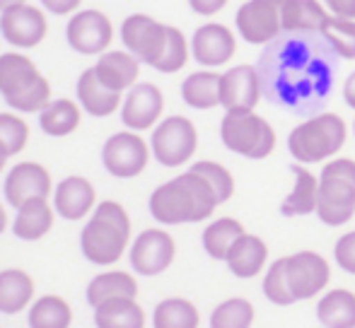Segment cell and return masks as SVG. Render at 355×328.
Returning <instances> with one entry per match:
<instances>
[{
  "mask_svg": "<svg viewBox=\"0 0 355 328\" xmlns=\"http://www.w3.org/2000/svg\"><path fill=\"white\" fill-rule=\"evenodd\" d=\"M338 63L319 32H283L257 61L263 99L304 118L322 113L336 87Z\"/></svg>",
  "mask_w": 355,
  "mask_h": 328,
  "instance_id": "cell-1",
  "label": "cell"
},
{
  "mask_svg": "<svg viewBox=\"0 0 355 328\" xmlns=\"http://www.w3.org/2000/svg\"><path fill=\"white\" fill-rule=\"evenodd\" d=\"M220 206L213 186L193 169L159 183L148 201L150 215L164 227L203 222Z\"/></svg>",
  "mask_w": 355,
  "mask_h": 328,
  "instance_id": "cell-2",
  "label": "cell"
},
{
  "mask_svg": "<svg viewBox=\"0 0 355 328\" xmlns=\"http://www.w3.org/2000/svg\"><path fill=\"white\" fill-rule=\"evenodd\" d=\"M131 244V217L116 201H102L80 232L83 256L94 266H114Z\"/></svg>",
  "mask_w": 355,
  "mask_h": 328,
  "instance_id": "cell-3",
  "label": "cell"
},
{
  "mask_svg": "<svg viewBox=\"0 0 355 328\" xmlns=\"http://www.w3.org/2000/svg\"><path fill=\"white\" fill-rule=\"evenodd\" d=\"M0 94L15 113L42 111L51 102V84L24 53H0Z\"/></svg>",
  "mask_w": 355,
  "mask_h": 328,
  "instance_id": "cell-4",
  "label": "cell"
},
{
  "mask_svg": "<svg viewBox=\"0 0 355 328\" xmlns=\"http://www.w3.org/2000/svg\"><path fill=\"white\" fill-rule=\"evenodd\" d=\"M348 140V123L334 111H322L304 118L290 131L288 150L297 164L329 162L343 150Z\"/></svg>",
  "mask_w": 355,
  "mask_h": 328,
  "instance_id": "cell-5",
  "label": "cell"
},
{
  "mask_svg": "<svg viewBox=\"0 0 355 328\" xmlns=\"http://www.w3.org/2000/svg\"><path fill=\"white\" fill-rule=\"evenodd\" d=\"M355 215V160L334 157L319 174L317 217L329 227H343Z\"/></svg>",
  "mask_w": 355,
  "mask_h": 328,
  "instance_id": "cell-6",
  "label": "cell"
},
{
  "mask_svg": "<svg viewBox=\"0 0 355 328\" xmlns=\"http://www.w3.org/2000/svg\"><path fill=\"white\" fill-rule=\"evenodd\" d=\"M220 140L234 155L247 160H266L276 150V131L257 111H225L220 121Z\"/></svg>",
  "mask_w": 355,
  "mask_h": 328,
  "instance_id": "cell-7",
  "label": "cell"
},
{
  "mask_svg": "<svg viewBox=\"0 0 355 328\" xmlns=\"http://www.w3.org/2000/svg\"><path fill=\"white\" fill-rule=\"evenodd\" d=\"M150 150L153 157L162 167L177 169L191 162V157L198 150V131L191 118L187 116H167L153 128L150 136Z\"/></svg>",
  "mask_w": 355,
  "mask_h": 328,
  "instance_id": "cell-8",
  "label": "cell"
},
{
  "mask_svg": "<svg viewBox=\"0 0 355 328\" xmlns=\"http://www.w3.org/2000/svg\"><path fill=\"white\" fill-rule=\"evenodd\" d=\"M285 0H247L234 15L237 34L247 44L266 46L283 34Z\"/></svg>",
  "mask_w": 355,
  "mask_h": 328,
  "instance_id": "cell-9",
  "label": "cell"
},
{
  "mask_svg": "<svg viewBox=\"0 0 355 328\" xmlns=\"http://www.w3.org/2000/svg\"><path fill=\"white\" fill-rule=\"evenodd\" d=\"M285 277L295 302H307L322 295L331 282V266L317 251H297L285 256Z\"/></svg>",
  "mask_w": 355,
  "mask_h": 328,
  "instance_id": "cell-10",
  "label": "cell"
},
{
  "mask_svg": "<svg viewBox=\"0 0 355 328\" xmlns=\"http://www.w3.org/2000/svg\"><path fill=\"white\" fill-rule=\"evenodd\" d=\"M150 145L136 131H119L109 136L102 145V164L112 176L133 179L145 172L150 162Z\"/></svg>",
  "mask_w": 355,
  "mask_h": 328,
  "instance_id": "cell-11",
  "label": "cell"
},
{
  "mask_svg": "<svg viewBox=\"0 0 355 328\" xmlns=\"http://www.w3.org/2000/svg\"><path fill=\"white\" fill-rule=\"evenodd\" d=\"M121 42L128 53H133L145 66L155 68L167 44V24L143 12L128 15L121 24Z\"/></svg>",
  "mask_w": 355,
  "mask_h": 328,
  "instance_id": "cell-12",
  "label": "cell"
},
{
  "mask_svg": "<svg viewBox=\"0 0 355 328\" xmlns=\"http://www.w3.org/2000/svg\"><path fill=\"white\" fill-rule=\"evenodd\" d=\"M66 39L83 56H102L114 42V24L102 10H78L66 24Z\"/></svg>",
  "mask_w": 355,
  "mask_h": 328,
  "instance_id": "cell-13",
  "label": "cell"
},
{
  "mask_svg": "<svg viewBox=\"0 0 355 328\" xmlns=\"http://www.w3.org/2000/svg\"><path fill=\"white\" fill-rule=\"evenodd\" d=\"M177 256V244H174V237L167 230H159V227H150L143 230L141 235L133 239L128 258H131V268L138 275L153 277L164 273L174 263Z\"/></svg>",
  "mask_w": 355,
  "mask_h": 328,
  "instance_id": "cell-14",
  "label": "cell"
},
{
  "mask_svg": "<svg viewBox=\"0 0 355 328\" xmlns=\"http://www.w3.org/2000/svg\"><path fill=\"white\" fill-rule=\"evenodd\" d=\"M49 32L46 15L42 8L29 3H19L15 8L0 12V34L15 48H34L44 42Z\"/></svg>",
  "mask_w": 355,
  "mask_h": 328,
  "instance_id": "cell-15",
  "label": "cell"
},
{
  "mask_svg": "<svg viewBox=\"0 0 355 328\" xmlns=\"http://www.w3.org/2000/svg\"><path fill=\"white\" fill-rule=\"evenodd\" d=\"M263 99L257 66L239 63L220 75V107L225 111H254Z\"/></svg>",
  "mask_w": 355,
  "mask_h": 328,
  "instance_id": "cell-16",
  "label": "cell"
},
{
  "mask_svg": "<svg viewBox=\"0 0 355 328\" xmlns=\"http://www.w3.org/2000/svg\"><path fill=\"white\" fill-rule=\"evenodd\" d=\"M164 111V94L157 84L138 82L123 94L121 104V121L128 131H150L162 121Z\"/></svg>",
  "mask_w": 355,
  "mask_h": 328,
  "instance_id": "cell-17",
  "label": "cell"
},
{
  "mask_svg": "<svg viewBox=\"0 0 355 328\" xmlns=\"http://www.w3.org/2000/svg\"><path fill=\"white\" fill-rule=\"evenodd\" d=\"M237 53V37L227 24L220 22H206L193 32L191 37V56L198 66L220 68L227 66Z\"/></svg>",
  "mask_w": 355,
  "mask_h": 328,
  "instance_id": "cell-18",
  "label": "cell"
},
{
  "mask_svg": "<svg viewBox=\"0 0 355 328\" xmlns=\"http://www.w3.org/2000/svg\"><path fill=\"white\" fill-rule=\"evenodd\" d=\"M5 201L17 210L27 201L34 198H49L53 193L51 174L44 164L39 162H17L8 172L3 183Z\"/></svg>",
  "mask_w": 355,
  "mask_h": 328,
  "instance_id": "cell-19",
  "label": "cell"
},
{
  "mask_svg": "<svg viewBox=\"0 0 355 328\" xmlns=\"http://www.w3.org/2000/svg\"><path fill=\"white\" fill-rule=\"evenodd\" d=\"M53 208L63 220H85L97 208V191L85 176H66L53 188Z\"/></svg>",
  "mask_w": 355,
  "mask_h": 328,
  "instance_id": "cell-20",
  "label": "cell"
},
{
  "mask_svg": "<svg viewBox=\"0 0 355 328\" xmlns=\"http://www.w3.org/2000/svg\"><path fill=\"white\" fill-rule=\"evenodd\" d=\"M92 68L102 84H107L109 89L121 94H126L133 84H138V75H141V61L133 53H128L126 48L123 51H112L109 48L107 53H102L97 58V63Z\"/></svg>",
  "mask_w": 355,
  "mask_h": 328,
  "instance_id": "cell-21",
  "label": "cell"
},
{
  "mask_svg": "<svg viewBox=\"0 0 355 328\" xmlns=\"http://www.w3.org/2000/svg\"><path fill=\"white\" fill-rule=\"evenodd\" d=\"M225 263H227L230 273H232L234 277H239V280H252L259 273H263V268H268L266 242H263L261 237L244 232L232 244V248H230Z\"/></svg>",
  "mask_w": 355,
  "mask_h": 328,
  "instance_id": "cell-22",
  "label": "cell"
},
{
  "mask_svg": "<svg viewBox=\"0 0 355 328\" xmlns=\"http://www.w3.org/2000/svg\"><path fill=\"white\" fill-rule=\"evenodd\" d=\"M78 104L89 116L107 118V116H112L114 111L121 109L123 94L114 92L107 84H102L97 73H94V68H87L78 80Z\"/></svg>",
  "mask_w": 355,
  "mask_h": 328,
  "instance_id": "cell-23",
  "label": "cell"
},
{
  "mask_svg": "<svg viewBox=\"0 0 355 328\" xmlns=\"http://www.w3.org/2000/svg\"><path fill=\"white\" fill-rule=\"evenodd\" d=\"M53 212L56 208L49 203V198H34L17 208V215L12 222V235L22 242H39L51 232Z\"/></svg>",
  "mask_w": 355,
  "mask_h": 328,
  "instance_id": "cell-24",
  "label": "cell"
},
{
  "mask_svg": "<svg viewBox=\"0 0 355 328\" xmlns=\"http://www.w3.org/2000/svg\"><path fill=\"white\" fill-rule=\"evenodd\" d=\"M295 186L281 203L283 217H302L317 212L319 206V176H314L304 164H293Z\"/></svg>",
  "mask_w": 355,
  "mask_h": 328,
  "instance_id": "cell-25",
  "label": "cell"
},
{
  "mask_svg": "<svg viewBox=\"0 0 355 328\" xmlns=\"http://www.w3.org/2000/svg\"><path fill=\"white\" fill-rule=\"evenodd\" d=\"M34 300V277L22 268L0 271V314H19Z\"/></svg>",
  "mask_w": 355,
  "mask_h": 328,
  "instance_id": "cell-26",
  "label": "cell"
},
{
  "mask_svg": "<svg viewBox=\"0 0 355 328\" xmlns=\"http://www.w3.org/2000/svg\"><path fill=\"white\" fill-rule=\"evenodd\" d=\"M89 307H99L107 300H119V297H138V280L126 271H104L89 280L85 290Z\"/></svg>",
  "mask_w": 355,
  "mask_h": 328,
  "instance_id": "cell-27",
  "label": "cell"
},
{
  "mask_svg": "<svg viewBox=\"0 0 355 328\" xmlns=\"http://www.w3.org/2000/svg\"><path fill=\"white\" fill-rule=\"evenodd\" d=\"M331 19L329 8L322 0H285L283 32H322Z\"/></svg>",
  "mask_w": 355,
  "mask_h": 328,
  "instance_id": "cell-28",
  "label": "cell"
},
{
  "mask_svg": "<svg viewBox=\"0 0 355 328\" xmlns=\"http://www.w3.org/2000/svg\"><path fill=\"white\" fill-rule=\"evenodd\" d=\"M317 319L324 328H355V292L334 287L322 295Z\"/></svg>",
  "mask_w": 355,
  "mask_h": 328,
  "instance_id": "cell-29",
  "label": "cell"
},
{
  "mask_svg": "<svg viewBox=\"0 0 355 328\" xmlns=\"http://www.w3.org/2000/svg\"><path fill=\"white\" fill-rule=\"evenodd\" d=\"M80 121H83V107L73 99H51L39 111V126L51 138L71 136L78 131Z\"/></svg>",
  "mask_w": 355,
  "mask_h": 328,
  "instance_id": "cell-30",
  "label": "cell"
},
{
  "mask_svg": "<svg viewBox=\"0 0 355 328\" xmlns=\"http://www.w3.org/2000/svg\"><path fill=\"white\" fill-rule=\"evenodd\" d=\"M97 328H145V309L131 297L107 300L94 307Z\"/></svg>",
  "mask_w": 355,
  "mask_h": 328,
  "instance_id": "cell-31",
  "label": "cell"
},
{
  "mask_svg": "<svg viewBox=\"0 0 355 328\" xmlns=\"http://www.w3.org/2000/svg\"><path fill=\"white\" fill-rule=\"evenodd\" d=\"M220 75L215 71H196L182 82V99L187 107L208 111L220 107Z\"/></svg>",
  "mask_w": 355,
  "mask_h": 328,
  "instance_id": "cell-32",
  "label": "cell"
},
{
  "mask_svg": "<svg viewBox=\"0 0 355 328\" xmlns=\"http://www.w3.org/2000/svg\"><path fill=\"white\" fill-rule=\"evenodd\" d=\"M201 314L191 300L167 297L153 311V328H198Z\"/></svg>",
  "mask_w": 355,
  "mask_h": 328,
  "instance_id": "cell-33",
  "label": "cell"
},
{
  "mask_svg": "<svg viewBox=\"0 0 355 328\" xmlns=\"http://www.w3.org/2000/svg\"><path fill=\"white\" fill-rule=\"evenodd\" d=\"M29 328H71L73 326V309L63 297L44 295L34 300L27 316Z\"/></svg>",
  "mask_w": 355,
  "mask_h": 328,
  "instance_id": "cell-34",
  "label": "cell"
},
{
  "mask_svg": "<svg viewBox=\"0 0 355 328\" xmlns=\"http://www.w3.org/2000/svg\"><path fill=\"white\" fill-rule=\"evenodd\" d=\"M244 232H247L244 225L239 220H234V217H218V220H213L211 225L203 230L201 244L211 258H215V261H225L230 248H232V244L244 235Z\"/></svg>",
  "mask_w": 355,
  "mask_h": 328,
  "instance_id": "cell-35",
  "label": "cell"
},
{
  "mask_svg": "<svg viewBox=\"0 0 355 328\" xmlns=\"http://www.w3.org/2000/svg\"><path fill=\"white\" fill-rule=\"evenodd\" d=\"M254 304L244 297H230L220 302L211 311V328H252L254 326Z\"/></svg>",
  "mask_w": 355,
  "mask_h": 328,
  "instance_id": "cell-36",
  "label": "cell"
},
{
  "mask_svg": "<svg viewBox=\"0 0 355 328\" xmlns=\"http://www.w3.org/2000/svg\"><path fill=\"white\" fill-rule=\"evenodd\" d=\"M319 34L327 39L341 61H355V19L331 15V19L324 24Z\"/></svg>",
  "mask_w": 355,
  "mask_h": 328,
  "instance_id": "cell-37",
  "label": "cell"
},
{
  "mask_svg": "<svg viewBox=\"0 0 355 328\" xmlns=\"http://www.w3.org/2000/svg\"><path fill=\"white\" fill-rule=\"evenodd\" d=\"M189 56H191V44H189L187 34L179 27L167 24V44H164V53L155 66V71L164 73V75L179 73L189 63Z\"/></svg>",
  "mask_w": 355,
  "mask_h": 328,
  "instance_id": "cell-38",
  "label": "cell"
},
{
  "mask_svg": "<svg viewBox=\"0 0 355 328\" xmlns=\"http://www.w3.org/2000/svg\"><path fill=\"white\" fill-rule=\"evenodd\" d=\"M191 169L196 174H201V176L211 183L215 196H218V201H220V206L232 198L234 179H232V174H230L227 167H223L220 162H213V160H198V162L191 164Z\"/></svg>",
  "mask_w": 355,
  "mask_h": 328,
  "instance_id": "cell-39",
  "label": "cell"
},
{
  "mask_svg": "<svg viewBox=\"0 0 355 328\" xmlns=\"http://www.w3.org/2000/svg\"><path fill=\"white\" fill-rule=\"evenodd\" d=\"M0 143L5 145V150L10 152V157L19 155L29 143V126L19 113L3 111L0 113Z\"/></svg>",
  "mask_w": 355,
  "mask_h": 328,
  "instance_id": "cell-40",
  "label": "cell"
},
{
  "mask_svg": "<svg viewBox=\"0 0 355 328\" xmlns=\"http://www.w3.org/2000/svg\"><path fill=\"white\" fill-rule=\"evenodd\" d=\"M263 295L271 304L276 307H290L295 304L293 295H290L288 277H285V256L276 258L271 266L266 268V275H263Z\"/></svg>",
  "mask_w": 355,
  "mask_h": 328,
  "instance_id": "cell-41",
  "label": "cell"
},
{
  "mask_svg": "<svg viewBox=\"0 0 355 328\" xmlns=\"http://www.w3.org/2000/svg\"><path fill=\"white\" fill-rule=\"evenodd\" d=\"M334 261L341 271L355 275V230L338 237L336 246H334Z\"/></svg>",
  "mask_w": 355,
  "mask_h": 328,
  "instance_id": "cell-42",
  "label": "cell"
},
{
  "mask_svg": "<svg viewBox=\"0 0 355 328\" xmlns=\"http://www.w3.org/2000/svg\"><path fill=\"white\" fill-rule=\"evenodd\" d=\"M227 3L230 0H189L191 10L196 15H201V17H213V15L223 12Z\"/></svg>",
  "mask_w": 355,
  "mask_h": 328,
  "instance_id": "cell-43",
  "label": "cell"
},
{
  "mask_svg": "<svg viewBox=\"0 0 355 328\" xmlns=\"http://www.w3.org/2000/svg\"><path fill=\"white\" fill-rule=\"evenodd\" d=\"M39 3L51 15H75L83 0H39Z\"/></svg>",
  "mask_w": 355,
  "mask_h": 328,
  "instance_id": "cell-44",
  "label": "cell"
},
{
  "mask_svg": "<svg viewBox=\"0 0 355 328\" xmlns=\"http://www.w3.org/2000/svg\"><path fill=\"white\" fill-rule=\"evenodd\" d=\"M329 8V12L336 15V17H348L355 19V0H322Z\"/></svg>",
  "mask_w": 355,
  "mask_h": 328,
  "instance_id": "cell-45",
  "label": "cell"
},
{
  "mask_svg": "<svg viewBox=\"0 0 355 328\" xmlns=\"http://www.w3.org/2000/svg\"><path fill=\"white\" fill-rule=\"evenodd\" d=\"M343 99H346V104L355 111V71L343 82Z\"/></svg>",
  "mask_w": 355,
  "mask_h": 328,
  "instance_id": "cell-46",
  "label": "cell"
},
{
  "mask_svg": "<svg viewBox=\"0 0 355 328\" xmlns=\"http://www.w3.org/2000/svg\"><path fill=\"white\" fill-rule=\"evenodd\" d=\"M19 3H27V0H0V12H5V10L15 8V5H19Z\"/></svg>",
  "mask_w": 355,
  "mask_h": 328,
  "instance_id": "cell-47",
  "label": "cell"
},
{
  "mask_svg": "<svg viewBox=\"0 0 355 328\" xmlns=\"http://www.w3.org/2000/svg\"><path fill=\"white\" fill-rule=\"evenodd\" d=\"M8 230V212H5V208H3V203H0V235Z\"/></svg>",
  "mask_w": 355,
  "mask_h": 328,
  "instance_id": "cell-48",
  "label": "cell"
},
{
  "mask_svg": "<svg viewBox=\"0 0 355 328\" xmlns=\"http://www.w3.org/2000/svg\"><path fill=\"white\" fill-rule=\"evenodd\" d=\"M8 160H10V152L5 150V145L0 143V172L5 169V164H8Z\"/></svg>",
  "mask_w": 355,
  "mask_h": 328,
  "instance_id": "cell-49",
  "label": "cell"
},
{
  "mask_svg": "<svg viewBox=\"0 0 355 328\" xmlns=\"http://www.w3.org/2000/svg\"><path fill=\"white\" fill-rule=\"evenodd\" d=\"M353 133H355V123H353Z\"/></svg>",
  "mask_w": 355,
  "mask_h": 328,
  "instance_id": "cell-50",
  "label": "cell"
}]
</instances>
